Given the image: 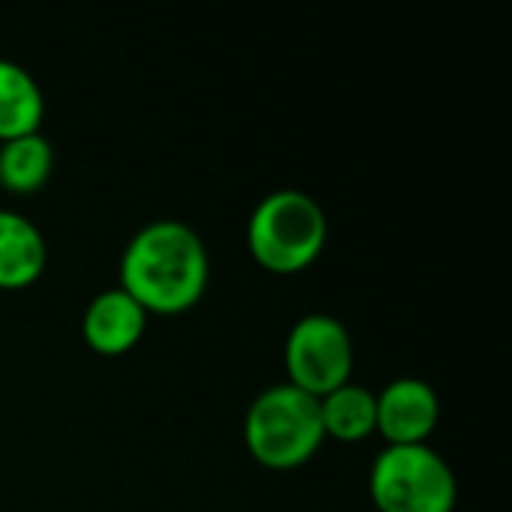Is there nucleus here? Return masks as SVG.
Wrapping results in <instances>:
<instances>
[{"instance_id": "nucleus-1", "label": "nucleus", "mask_w": 512, "mask_h": 512, "mask_svg": "<svg viewBox=\"0 0 512 512\" xmlns=\"http://www.w3.org/2000/svg\"><path fill=\"white\" fill-rule=\"evenodd\" d=\"M210 279L201 237L174 219L141 228L120 261V288L147 315H180L192 309Z\"/></svg>"}, {"instance_id": "nucleus-2", "label": "nucleus", "mask_w": 512, "mask_h": 512, "mask_svg": "<svg viewBox=\"0 0 512 512\" xmlns=\"http://www.w3.org/2000/svg\"><path fill=\"white\" fill-rule=\"evenodd\" d=\"M243 435L252 459L264 468H300L324 444L318 399L291 384H276L249 405Z\"/></svg>"}, {"instance_id": "nucleus-3", "label": "nucleus", "mask_w": 512, "mask_h": 512, "mask_svg": "<svg viewBox=\"0 0 512 512\" xmlns=\"http://www.w3.org/2000/svg\"><path fill=\"white\" fill-rule=\"evenodd\" d=\"M249 252L270 273H300L324 252L327 216L315 198L297 189L270 192L249 216Z\"/></svg>"}, {"instance_id": "nucleus-4", "label": "nucleus", "mask_w": 512, "mask_h": 512, "mask_svg": "<svg viewBox=\"0 0 512 512\" xmlns=\"http://www.w3.org/2000/svg\"><path fill=\"white\" fill-rule=\"evenodd\" d=\"M369 492L378 512H453L456 507V477L429 444L378 453Z\"/></svg>"}, {"instance_id": "nucleus-5", "label": "nucleus", "mask_w": 512, "mask_h": 512, "mask_svg": "<svg viewBox=\"0 0 512 512\" xmlns=\"http://www.w3.org/2000/svg\"><path fill=\"white\" fill-rule=\"evenodd\" d=\"M285 369L288 384L312 399H324L336 387L348 384L354 345L345 324L321 312L300 318L285 339Z\"/></svg>"}, {"instance_id": "nucleus-6", "label": "nucleus", "mask_w": 512, "mask_h": 512, "mask_svg": "<svg viewBox=\"0 0 512 512\" xmlns=\"http://www.w3.org/2000/svg\"><path fill=\"white\" fill-rule=\"evenodd\" d=\"M378 429L390 447L426 444L438 426L441 402L438 393L420 378H399L387 384L378 396Z\"/></svg>"}, {"instance_id": "nucleus-7", "label": "nucleus", "mask_w": 512, "mask_h": 512, "mask_svg": "<svg viewBox=\"0 0 512 512\" xmlns=\"http://www.w3.org/2000/svg\"><path fill=\"white\" fill-rule=\"evenodd\" d=\"M144 327H147V312L123 288H108L96 294L81 321L84 342L105 357L132 351L144 336Z\"/></svg>"}, {"instance_id": "nucleus-8", "label": "nucleus", "mask_w": 512, "mask_h": 512, "mask_svg": "<svg viewBox=\"0 0 512 512\" xmlns=\"http://www.w3.org/2000/svg\"><path fill=\"white\" fill-rule=\"evenodd\" d=\"M45 270V240L39 228L12 213L0 210V288L18 291L33 285Z\"/></svg>"}, {"instance_id": "nucleus-9", "label": "nucleus", "mask_w": 512, "mask_h": 512, "mask_svg": "<svg viewBox=\"0 0 512 512\" xmlns=\"http://www.w3.org/2000/svg\"><path fill=\"white\" fill-rule=\"evenodd\" d=\"M42 114L45 99L36 78L24 66L0 60V141L39 132Z\"/></svg>"}, {"instance_id": "nucleus-10", "label": "nucleus", "mask_w": 512, "mask_h": 512, "mask_svg": "<svg viewBox=\"0 0 512 512\" xmlns=\"http://www.w3.org/2000/svg\"><path fill=\"white\" fill-rule=\"evenodd\" d=\"M321 408V426L324 438L342 441V444H357L369 438L378 429V402L375 393L357 384H342L324 399H318Z\"/></svg>"}, {"instance_id": "nucleus-11", "label": "nucleus", "mask_w": 512, "mask_h": 512, "mask_svg": "<svg viewBox=\"0 0 512 512\" xmlns=\"http://www.w3.org/2000/svg\"><path fill=\"white\" fill-rule=\"evenodd\" d=\"M54 168V150L45 135L30 132L0 144V186L15 195H30L45 186Z\"/></svg>"}, {"instance_id": "nucleus-12", "label": "nucleus", "mask_w": 512, "mask_h": 512, "mask_svg": "<svg viewBox=\"0 0 512 512\" xmlns=\"http://www.w3.org/2000/svg\"><path fill=\"white\" fill-rule=\"evenodd\" d=\"M375 512H378V510H375Z\"/></svg>"}]
</instances>
